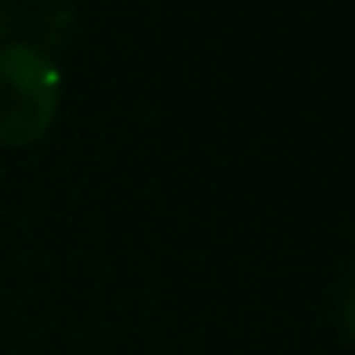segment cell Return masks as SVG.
Returning <instances> with one entry per match:
<instances>
[{
  "label": "cell",
  "instance_id": "obj_3",
  "mask_svg": "<svg viewBox=\"0 0 355 355\" xmlns=\"http://www.w3.org/2000/svg\"><path fill=\"white\" fill-rule=\"evenodd\" d=\"M14 24V0H0V38L10 31Z\"/></svg>",
  "mask_w": 355,
  "mask_h": 355
},
{
  "label": "cell",
  "instance_id": "obj_1",
  "mask_svg": "<svg viewBox=\"0 0 355 355\" xmlns=\"http://www.w3.org/2000/svg\"><path fill=\"white\" fill-rule=\"evenodd\" d=\"M59 69L55 62L24 42L0 49V145L38 141L59 111Z\"/></svg>",
  "mask_w": 355,
  "mask_h": 355
},
{
  "label": "cell",
  "instance_id": "obj_2",
  "mask_svg": "<svg viewBox=\"0 0 355 355\" xmlns=\"http://www.w3.org/2000/svg\"><path fill=\"white\" fill-rule=\"evenodd\" d=\"M342 318H345V328L355 335V269L349 272V279L342 286Z\"/></svg>",
  "mask_w": 355,
  "mask_h": 355
}]
</instances>
